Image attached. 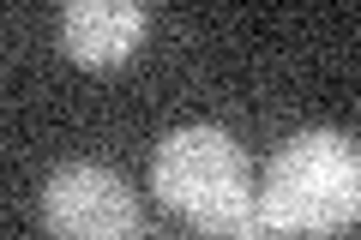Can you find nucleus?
<instances>
[{"label": "nucleus", "mask_w": 361, "mask_h": 240, "mask_svg": "<svg viewBox=\"0 0 361 240\" xmlns=\"http://www.w3.org/2000/svg\"><path fill=\"white\" fill-rule=\"evenodd\" d=\"M259 198L289 234H343L361 222V144L343 132H295L265 168Z\"/></svg>", "instance_id": "f257e3e1"}, {"label": "nucleus", "mask_w": 361, "mask_h": 240, "mask_svg": "<svg viewBox=\"0 0 361 240\" xmlns=\"http://www.w3.org/2000/svg\"><path fill=\"white\" fill-rule=\"evenodd\" d=\"M151 180L163 192L169 210H180L193 228H211L223 234L229 216L253 198V180H247V156L241 144L223 127H180L157 144Z\"/></svg>", "instance_id": "f03ea898"}, {"label": "nucleus", "mask_w": 361, "mask_h": 240, "mask_svg": "<svg viewBox=\"0 0 361 240\" xmlns=\"http://www.w3.org/2000/svg\"><path fill=\"white\" fill-rule=\"evenodd\" d=\"M42 222L54 240H133V187L103 163H61L42 187Z\"/></svg>", "instance_id": "7ed1b4c3"}, {"label": "nucleus", "mask_w": 361, "mask_h": 240, "mask_svg": "<svg viewBox=\"0 0 361 240\" xmlns=\"http://www.w3.org/2000/svg\"><path fill=\"white\" fill-rule=\"evenodd\" d=\"M139 37H145V6H133V0H73L61 13V42L85 66L127 61Z\"/></svg>", "instance_id": "20e7f679"}, {"label": "nucleus", "mask_w": 361, "mask_h": 240, "mask_svg": "<svg viewBox=\"0 0 361 240\" xmlns=\"http://www.w3.org/2000/svg\"><path fill=\"white\" fill-rule=\"evenodd\" d=\"M223 240H289V228L277 222V210H271V204H265V198L253 192V198H247L241 210L229 216V228H223Z\"/></svg>", "instance_id": "39448f33"}]
</instances>
